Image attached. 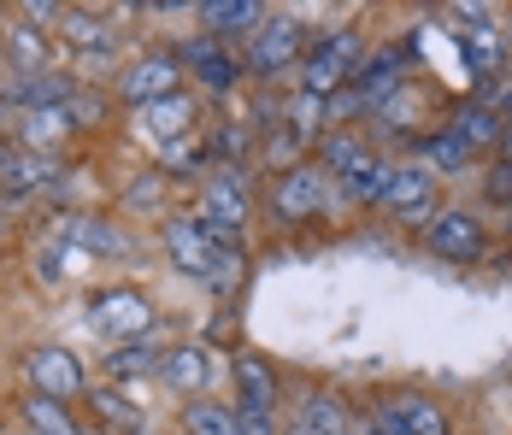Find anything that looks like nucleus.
I'll return each mask as SVG.
<instances>
[{"label": "nucleus", "instance_id": "obj_21", "mask_svg": "<svg viewBox=\"0 0 512 435\" xmlns=\"http://www.w3.org/2000/svg\"><path fill=\"white\" fill-rule=\"evenodd\" d=\"M195 124H201V100L189 95V89H177V95H165V100H154V106H142V130H148L159 147H165V142H183V136H195Z\"/></svg>", "mask_w": 512, "mask_h": 435}, {"label": "nucleus", "instance_id": "obj_46", "mask_svg": "<svg viewBox=\"0 0 512 435\" xmlns=\"http://www.w3.org/2000/svg\"><path fill=\"white\" fill-rule=\"evenodd\" d=\"M136 435H154V430H136Z\"/></svg>", "mask_w": 512, "mask_h": 435}, {"label": "nucleus", "instance_id": "obj_18", "mask_svg": "<svg viewBox=\"0 0 512 435\" xmlns=\"http://www.w3.org/2000/svg\"><path fill=\"white\" fill-rule=\"evenodd\" d=\"M159 247H165V259H171L183 277H195V283H201L206 265H212V236H206L189 212H171V218L159 224Z\"/></svg>", "mask_w": 512, "mask_h": 435}, {"label": "nucleus", "instance_id": "obj_47", "mask_svg": "<svg viewBox=\"0 0 512 435\" xmlns=\"http://www.w3.org/2000/svg\"><path fill=\"white\" fill-rule=\"evenodd\" d=\"M18 435H30V430H18Z\"/></svg>", "mask_w": 512, "mask_h": 435}, {"label": "nucleus", "instance_id": "obj_13", "mask_svg": "<svg viewBox=\"0 0 512 435\" xmlns=\"http://www.w3.org/2000/svg\"><path fill=\"white\" fill-rule=\"evenodd\" d=\"M159 383L171 388L177 400H206V383H212V353L201 341H177V347H159Z\"/></svg>", "mask_w": 512, "mask_h": 435}, {"label": "nucleus", "instance_id": "obj_25", "mask_svg": "<svg viewBox=\"0 0 512 435\" xmlns=\"http://www.w3.org/2000/svg\"><path fill=\"white\" fill-rule=\"evenodd\" d=\"M18 424L30 435H89V424H77L65 400H48V394H36V388L18 394Z\"/></svg>", "mask_w": 512, "mask_h": 435}, {"label": "nucleus", "instance_id": "obj_39", "mask_svg": "<svg viewBox=\"0 0 512 435\" xmlns=\"http://www.w3.org/2000/svg\"><path fill=\"white\" fill-rule=\"evenodd\" d=\"M501 118H507V130H512V83H507V95H501V106H495Z\"/></svg>", "mask_w": 512, "mask_h": 435}, {"label": "nucleus", "instance_id": "obj_16", "mask_svg": "<svg viewBox=\"0 0 512 435\" xmlns=\"http://www.w3.org/2000/svg\"><path fill=\"white\" fill-rule=\"evenodd\" d=\"M230 406H259V412L283 406V377L265 353H236L230 359Z\"/></svg>", "mask_w": 512, "mask_h": 435}, {"label": "nucleus", "instance_id": "obj_38", "mask_svg": "<svg viewBox=\"0 0 512 435\" xmlns=\"http://www.w3.org/2000/svg\"><path fill=\"white\" fill-rule=\"evenodd\" d=\"M36 277H59V247H48V253H36Z\"/></svg>", "mask_w": 512, "mask_h": 435}, {"label": "nucleus", "instance_id": "obj_43", "mask_svg": "<svg viewBox=\"0 0 512 435\" xmlns=\"http://www.w3.org/2000/svg\"><path fill=\"white\" fill-rule=\"evenodd\" d=\"M0 236H6V212H0Z\"/></svg>", "mask_w": 512, "mask_h": 435}, {"label": "nucleus", "instance_id": "obj_7", "mask_svg": "<svg viewBox=\"0 0 512 435\" xmlns=\"http://www.w3.org/2000/svg\"><path fill=\"white\" fill-rule=\"evenodd\" d=\"M377 212H389L401 230H424V224L442 212V183H436V171L418 165V159H395V177H389V194H383Z\"/></svg>", "mask_w": 512, "mask_h": 435}, {"label": "nucleus", "instance_id": "obj_4", "mask_svg": "<svg viewBox=\"0 0 512 435\" xmlns=\"http://www.w3.org/2000/svg\"><path fill=\"white\" fill-rule=\"evenodd\" d=\"M259 212V194L248 183V171H206L201 177V200H195V224H201L212 242H242L248 224Z\"/></svg>", "mask_w": 512, "mask_h": 435}, {"label": "nucleus", "instance_id": "obj_14", "mask_svg": "<svg viewBox=\"0 0 512 435\" xmlns=\"http://www.w3.org/2000/svg\"><path fill=\"white\" fill-rule=\"evenodd\" d=\"M189 12H195L201 36L224 42V48H236V42H248L259 24H265L271 6H259V0H201V6H189Z\"/></svg>", "mask_w": 512, "mask_h": 435}, {"label": "nucleus", "instance_id": "obj_6", "mask_svg": "<svg viewBox=\"0 0 512 435\" xmlns=\"http://www.w3.org/2000/svg\"><path fill=\"white\" fill-rule=\"evenodd\" d=\"M112 89H118V100L124 106H154V100L177 95L183 89V59H177V48H148L136 53V59H124L118 71H112Z\"/></svg>", "mask_w": 512, "mask_h": 435}, {"label": "nucleus", "instance_id": "obj_3", "mask_svg": "<svg viewBox=\"0 0 512 435\" xmlns=\"http://www.w3.org/2000/svg\"><path fill=\"white\" fill-rule=\"evenodd\" d=\"M312 30L301 12H265V24H259L254 36L242 42V71H248V83H277V77H295L301 71V59L312 48Z\"/></svg>", "mask_w": 512, "mask_h": 435}, {"label": "nucleus", "instance_id": "obj_20", "mask_svg": "<svg viewBox=\"0 0 512 435\" xmlns=\"http://www.w3.org/2000/svg\"><path fill=\"white\" fill-rule=\"evenodd\" d=\"M377 159V147L365 130H324L318 142H312V165H324L330 171V183H348L359 165H371Z\"/></svg>", "mask_w": 512, "mask_h": 435}, {"label": "nucleus", "instance_id": "obj_24", "mask_svg": "<svg viewBox=\"0 0 512 435\" xmlns=\"http://www.w3.org/2000/svg\"><path fill=\"white\" fill-rule=\"evenodd\" d=\"M0 48H6V71H53L48 65V30L30 24V18H18V12L6 18Z\"/></svg>", "mask_w": 512, "mask_h": 435}, {"label": "nucleus", "instance_id": "obj_22", "mask_svg": "<svg viewBox=\"0 0 512 435\" xmlns=\"http://www.w3.org/2000/svg\"><path fill=\"white\" fill-rule=\"evenodd\" d=\"M448 130H454V136H460L477 159H483V153H495V147H501V136H507V118H501L495 106H483V100L465 95L460 106L448 112Z\"/></svg>", "mask_w": 512, "mask_h": 435}, {"label": "nucleus", "instance_id": "obj_37", "mask_svg": "<svg viewBox=\"0 0 512 435\" xmlns=\"http://www.w3.org/2000/svg\"><path fill=\"white\" fill-rule=\"evenodd\" d=\"M365 435H407V424L389 412V400H377V406L365 412Z\"/></svg>", "mask_w": 512, "mask_h": 435}, {"label": "nucleus", "instance_id": "obj_5", "mask_svg": "<svg viewBox=\"0 0 512 435\" xmlns=\"http://www.w3.org/2000/svg\"><path fill=\"white\" fill-rule=\"evenodd\" d=\"M418 242L430 259H448V265H477V259H489V218L483 212H471V206H454V200H442V212L418 230Z\"/></svg>", "mask_w": 512, "mask_h": 435}, {"label": "nucleus", "instance_id": "obj_15", "mask_svg": "<svg viewBox=\"0 0 512 435\" xmlns=\"http://www.w3.org/2000/svg\"><path fill=\"white\" fill-rule=\"evenodd\" d=\"M59 230H65V242H77L89 259H112V265H130V230H118L106 212H71V218H59Z\"/></svg>", "mask_w": 512, "mask_h": 435}, {"label": "nucleus", "instance_id": "obj_17", "mask_svg": "<svg viewBox=\"0 0 512 435\" xmlns=\"http://www.w3.org/2000/svg\"><path fill=\"white\" fill-rule=\"evenodd\" d=\"M59 183V159L53 153H30L12 136L0 142V194H42Z\"/></svg>", "mask_w": 512, "mask_h": 435}, {"label": "nucleus", "instance_id": "obj_12", "mask_svg": "<svg viewBox=\"0 0 512 435\" xmlns=\"http://www.w3.org/2000/svg\"><path fill=\"white\" fill-rule=\"evenodd\" d=\"M407 83H412V48H407V42H383V48L365 53V65L354 71V83H348V89H359V100L377 112L383 100L401 95Z\"/></svg>", "mask_w": 512, "mask_h": 435}, {"label": "nucleus", "instance_id": "obj_28", "mask_svg": "<svg viewBox=\"0 0 512 435\" xmlns=\"http://www.w3.org/2000/svg\"><path fill=\"white\" fill-rule=\"evenodd\" d=\"M389 177H395V153H377L371 165H359L354 177H348V183H336V189H342V200H348L354 212H365V206H383Z\"/></svg>", "mask_w": 512, "mask_h": 435}, {"label": "nucleus", "instance_id": "obj_41", "mask_svg": "<svg viewBox=\"0 0 512 435\" xmlns=\"http://www.w3.org/2000/svg\"><path fill=\"white\" fill-rule=\"evenodd\" d=\"M6 124H12V112H6V106H0V130H6ZM0 142H6V136H0Z\"/></svg>", "mask_w": 512, "mask_h": 435}, {"label": "nucleus", "instance_id": "obj_33", "mask_svg": "<svg viewBox=\"0 0 512 435\" xmlns=\"http://www.w3.org/2000/svg\"><path fill=\"white\" fill-rule=\"evenodd\" d=\"M212 165H206V147L201 136H183V142H165L159 147V177L171 183V177H206Z\"/></svg>", "mask_w": 512, "mask_h": 435}, {"label": "nucleus", "instance_id": "obj_45", "mask_svg": "<svg viewBox=\"0 0 512 435\" xmlns=\"http://www.w3.org/2000/svg\"><path fill=\"white\" fill-rule=\"evenodd\" d=\"M507 42H512V24H507Z\"/></svg>", "mask_w": 512, "mask_h": 435}, {"label": "nucleus", "instance_id": "obj_9", "mask_svg": "<svg viewBox=\"0 0 512 435\" xmlns=\"http://www.w3.org/2000/svg\"><path fill=\"white\" fill-rule=\"evenodd\" d=\"M154 300L142 289H101L95 300H89V330H101L106 341H148V330H154Z\"/></svg>", "mask_w": 512, "mask_h": 435}, {"label": "nucleus", "instance_id": "obj_36", "mask_svg": "<svg viewBox=\"0 0 512 435\" xmlns=\"http://www.w3.org/2000/svg\"><path fill=\"white\" fill-rule=\"evenodd\" d=\"M165 200V177L159 171H148L142 183H130V194H124V206H159Z\"/></svg>", "mask_w": 512, "mask_h": 435}, {"label": "nucleus", "instance_id": "obj_42", "mask_svg": "<svg viewBox=\"0 0 512 435\" xmlns=\"http://www.w3.org/2000/svg\"><path fill=\"white\" fill-rule=\"evenodd\" d=\"M348 435H365V418H359V424H354V430H348Z\"/></svg>", "mask_w": 512, "mask_h": 435}, {"label": "nucleus", "instance_id": "obj_2", "mask_svg": "<svg viewBox=\"0 0 512 435\" xmlns=\"http://www.w3.org/2000/svg\"><path fill=\"white\" fill-rule=\"evenodd\" d=\"M365 53H371L365 24H330V30H318L307 59H301V71H295V89L301 95H318V100L342 95L354 83V71L365 65Z\"/></svg>", "mask_w": 512, "mask_h": 435}, {"label": "nucleus", "instance_id": "obj_10", "mask_svg": "<svg viewBox=\"0 0 512 435\" xmlns=\"http://www.w3.org/2000/svg\"><path fill=\"white\" fill-rule=\"evenodd\" d=\"M24 377L36 394H48V400H83L89 394V371H83V359L71 353V347H59V341H42V347H30L24 353Z\"/></svg>", "mask_w": 512, "mask_h": 435}, {"label": "nucleus", "instance_id": "obj_34", "mask_svg": "<svg viewBox=\"0 0 512 435\" xmlns=\"http://www.w3.org/2000/svg\"><path fill=\"white\" fill-rule=\"evenodd\" d=\"M483 200H489L495 212L512 200V130L501 136V147H495V153H489V165H483Z\"/></svg>", "mask_w": 512, "mask_h": 435}, {"label": "nucleus", "instance_id": "obj_26", "mask_svg": "<svg viewBox=\"0 0 512 435\" xmlns=\"http://www.w3.org/2000/svg\"><path fill=\"white\" fill-rule=\"evenodd\" d=\"M89 424H101L106 435L118 430V435H136V430H148V412L124 394V388H89Z\"/></svg>", "mask_w": 512, "mask_h": 435}, {"label": "nucleus", "instance_id": "obj_35", "mask_svg": "<svg viewBox=\"0 0 512 435\" xmlns=\"http://www.w3.org/2000/svg\"><path fill=\"white\" fill-rule=\"evenodd\" d=\"M106 106H112V100H106L101 89H77L59 112H65V124H71V130H95V124H106Z\"/></svg>", "mask_w": 512, "mask_h": 435}, {"label": "nucleus", "instance_id": "obj_8", "mask_svg": "<svg viewBox=\"0 0 512 435\" xmlns=\"http://www.w3.org/2000/svg\"><path fill=\"white\" fill-rule=\"evenodd\" d=\"M177 59H183V77H195V89H206L212 100L236 95V89L248 83V71H242V48H224V42L201 36V30L177 42Z\"/></svg>", "mask_w": 512, "mask_h": 435}, {"label": "nucleus", "instance_id": "obj_19", "mask_svg": "<svg viewBox=\"0 0 512 435\" xmlns=\"http://www.w3.org/2000/svg\"><path fill=\"white\" fill-rule=\"evenodd\" d=\"M407 159L430 165V171H436V183H454V177H465V171H477V153H471L448 124H430V130L407 147Z\"/></svg>", "mask_w": 512, "mask_h": 435}, {"label": "nucleus", "instance_id": "obj_31", "mask_svg": "<svg viewBox=\"0 0 512 435\" xmlns=\"http://www.w3.org/2000/svg\"><path fill=\"white\" fill-rule=\"evenodd\" d=\"M283 124H289V130H295V136L312 147L318 136H324V130H330V112H324V100H318V95H301V89H289V95H283Z\"/></svg>", "mask_w": 512, "mask_h": 435}, {"label": "nucleus", "instance_id": "obj_23", "mask_svg": "<svg viewBox=\"0 0 512 435\" xmlns=\"http://www.w3.org/2000/svg\"><path fill=\"white\" fill-rule=\"evenodd\" d=\"M389 412L407 424V435H454V412H448L436 394H424V388H401V394H389Z\"/></svg>", "mask_w": 512, "mask_h": 435}, {"label": "nucleus", "instance_id": "obj_27", "mask_svg": "<svg viewBox=\"0 0 512 435\" xmlns=\"http://www.w3.org/2000/svg\"><path fill=\"white\" fill-rule=\"evenodd\" d=\"M65 136H71V124H65L59 106H48V112H12V142L30 147V153H53Z\"/></svg>", "mask_w": 512, "mask_h": 435}, {"label": "nucleus", "instance_id": "obj_29", "mask_svg": "<svg viewBox=\"0 0 512 435\" xmlns=\"http://www.w3.org/2000/svg\"><path fill=\"white\" fill-rule=\"evenodd\" d=\"M177 435H242L230 400H183V430Z\"/></svg>", "mask_w": 512, "mask_h": 435}, {"label": "nucleus", "instance_id": "obj_32", "mask_svg": "<svg viewBox=\"0 0 512 435\" xmlns=\"http://www.w3.org/2000/svg\"><path fill=\"white\" fill-rule=\"evenodd\" d=\"M159 371V347L154 341H124L106 353V377L112 383H136V377H154Z\"/></svg>", "mask_w": 512, "mask_h": 435}, {"label": "nucleus", "instance_id": "obj_44", "mask_svg": "<svg viewBox=\"0 0 512 435\" xmlns=\"http://www.w3.org/2000/svg\"><path fill=\"white\" fill-rule=\"evenodd\" d=\"M0 30H6V12H0Z\"/></svg>", "mask_w": 512, "mask_h": 435}, {"label": "nucleus", "instance_id": "obj_11", "mask_svg": "<svg viewBox=\"0 0 512 435\" xmlns=\"http://www.w3.org/2000/svg\"><path fill=\"white\" fill-rule=\"evenodd\" d=\"M59 42H71V48L83 53V59H77L83 77H89V71H106V65H118V24H112L106 12L65 6V18H59Z\"/></svg>", "mask_w": 512, "mask_h": 435}, {"label": "nucleus", "instance_id": "obj_30", "mask_svg": "<svg viewBox=\"0 0 512 435\" xmlns=\"http://www.w3.org/2000/svg\"><path fill=\"white\" fill-rule=\"evenodd\" d=\"M242 277H248V247L242 242H212V265H206V289L212 294H236L242 289Z\"/></svg>", "mask_w": 512, "mask_h": 435}, {"label": "nucleus", "instance_id": "obj_40", "mask_svg": "<svg viewBox=\"0 0 512 435\" xmlns=\"http://www.w3.org/2000/svg\"><path fill=\"white\" fill-rule=\"evenodd\" d=\"M501 224H507V230H512V200H507V206H501Z\"/></svg>", "mask_w": 512, "mask_h": 435}, {"label": "nucleus", "instance_id": "obj_1", "mask_svg": "<svg viewBox=\"0 0 512 435\" xmlns=\"http://www.w3.org/2000/svg\"><path fill=\"white\" fill-rule=\"evenodd\" d=\"M336 206H348V200H342V189L330 183V171L312 165V159L277 171V177L265 183V194H259V212H265L271 230H307V224H318V218L336 212Z\"/></svg>", "mask_w": 512, "mask_h": 435}]
</instances>
